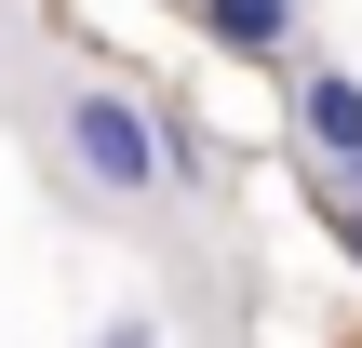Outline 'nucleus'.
Listing matches in <instances>:
<instances>
[{"instance_id":"1","label":"nucleus","mask_w":362,"mask_h":348,"mask_svg":"<svg viewBox=\"0 0 362 348\" xmlns=\"http://www.w3.org/2000/svg\"><path fill=\"white\" fill-rule=\"evenodd\" d=\"M40 148H54V188L81 201V215H107V228H148L161 201H175V121L134 94V80H54V107H40Z\"/></svg>"},{"instance_id":"2","label":"nucleus","mask_w":362,"mask_h":348,"mask_svg":"<svg viewBox=\"0 0 362 348\" xmlns=\"http://www.w3.org/2000/svg\"><path fill=\"white\" fill-rule=\"evenodd\" d=\"M282 134H296V161H362V67H336V54H296L282 67Z\"/></svg>"},{"instance_id":"3","label":"nucleus","mask_w":362,"mask_h":348,"mask_svg":"<svg viewBox=\"0 0 362 348\" xmlns=\"http://www.w3.org/2000/svg\"><path fill=\"white\" fill-rule=\"evenodd\" d=\"M188 13H202V40L242 54V67H296V54H309V0H188Z\"/></svg>"},{"instance_id":"4","label":"nucleus","mask_w":362,"mask_h":348,"mask_svg":"<svg viewBox=\"0 0 362 348\" xmlns=\"http://www.w3.org/2000/svg\"><path fill=\"white\" fill-rule=\"evenodd\" d=\"M81 348H161V322H148V308H121V322H94Z\"/></svg>"}]
</instances>
